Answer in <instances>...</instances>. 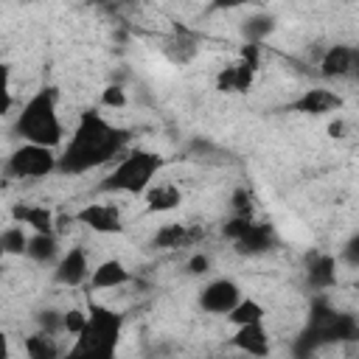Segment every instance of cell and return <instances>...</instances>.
Returning <instances> with one entry per match:
<instances>
[{
    "label": "cell",
    "mask_w": 359,
    "mask_h": 359,
    "mask_svg": "<svg viewBox=\"0 0 359 359\" xmlns=\"http://www.w3.org/2000/svg\"><path fill=\"white\" fill-rule=\"evenodd\" d=\"M126 143H129V129L109 123L95 109H87V112H81L65 151L56 157V171L59 174H87V171L101 168L109 160L121 157Z\"/></svg>",
    "instance_id": "obj_1"
},
{
    "label": "cell",
    "mask_w": 359,
    "mask_h": 359,
    "mask_svg": "<svg viewBox=\"0 0 359 359\" xmlns=\"http://www.w3.org/2000/svg\"><path fill=\"white\" fill-rule=\"evenodd\" d=\"M123 331V314L101 306V303H90L87 306V320L81 325V331L76 334L73 348L67 351L70 359H109L118 348Z\"/></svg>",
    "instance_id": "obj_2"
},
{
    "label": "cell",
    "mask_w": 359,
    "mask_h": 359,
    "mask_svg": "<svg viewBox=\"0 0 359 359\" xmlns=\"http://www.w3.org/2000/svg\"><path fill=\"white\" fill-rule=\"evenodd\" d=\"M14 135L25 143H36V146H48L56 149L62 143V121L56 112V90L53 87H42L36 90L20 109L17 121H14Z\"/></svg>",
    "instance_id": "obj_3"
},
{
    "label": "cell",
    "mask_w": 359,
    "mask_h": 359,
    "mask_svg": "<svg viewBox=\"0 0 359 359\" xmlns=\"http://www.w3.org/2000/svg\"><path fill=\"white\" fill-rule=\"evenodd\" d=\"M359 337V325L353 314L337 311L325 297H317L311 303V314H309V325L306 331L297 337V356H309L314 353L320 345H331V342H353Z\"/></svg>",
    "instance_id": "obj_4"
},
{
    "label": "cell",
    "mask_w": 359,
    "mask_h": 359,
    "mask_svg": "<svg viewBox=\"0 0 359 359\" xmlns=\"http://www.w3.org/2000/svg\"><path fill=\"white\" fill-rule=\"evenodd\" d=\"M160 168H163V157L157 151L132 149L98 182V191H104V194H132V196H140L154 182V174Z\"/></svg>",
    "instance_id": "obj_5"
},
{
    "label": "cell",
    "mask_w": 359,
    "mask_h": 359,
    "mask_svg": "<svg viewBox=\"0 0 359 359\" xmlns=\"http://www.w3.org/2000/svg\"><path fill=\"white\" fill-rule=\"evenodd\" d=\"M6 171L14 180H39V177H48L56 171V154L48 146L22 143L20 149L11 151Z\"/></svg>",
    "instance_id": "obj_6"
},
{
    "label": "cell",
    "mask_w": 359,
    "mask_h": 359,
    "mask_svg": "<svg viewBox=\"0 0 359 359\" xmlns=\"http://www.w3.org/2000/svg\"><path fill=\"white\" fill-rule=\"evenodd\" d=\"M73 219L79 224L90 227L93 233H101V236H118V233H123L121 208L112 205V202H90L81 210H76Z\"/></svg>",
    "instance_id": "obj_7"
},
{
    "label": "cell",
    "mask_w": 359,
    "mask_h": 359,
    "mask_svg": "<svg viewBox=\"0 0 359 359\" xmlns=\"http://www.w3.org/2000/svg\"><path fill=\"white\" fill-rule=\"evenodd\" d=\"M342 95L328 90V87H311V90H303L294 101H289V112H300V115H328V112H337L342 109Z\"/></svg>",
    "instance_id": "obj_8"
},
{
    "label": "cell",
    "mask_w": 359,
    "mask_h": 359,
    "mask_svg": "<svg viewBox=\"0 0 359 359\" xmlns=\"http://www.w3.org/2000/svg\"><path fill=\"white\" fill-rule=\"evenodd\" d=\"M238 300H241V289H238V283L230 280V278H216V280H210V283L202 289V294H199V306H202L208 314H227Z\"/></svg>",
    "instance_id": "obj_9"
},
{
    "label": "cell",
    "mask_w": 359,
    "mask_h": 359,
    "mask_svg": "<svg viewBox=\"0 0 359 359\" xmlns=\"http://www.w3.org/2000/svg\"><path fill=\"white\" fill-rule=\"evenodd\" d=\"M87 275H90V261H87L84 247H70L53 269V280L59 286H81L87 280Z\"/></svg>",
    "instance_id": "obj_10"
},
{
    "label": "cell",
    "mask_w": 359,
    "mask_h": 359,
    "mask_svg": "<svg viewBox=\"0 0 359 359\" xmlns=\"http://www.w3.org/2000/svg\"><path fill=\"white\" fill-rule=\"evenodd\" d=\"M359 53L351 45H331L320 59V76L323 79H348L356 73Z\"/></svg>",
    "instance_id": "obj_11"
},
{
    "label": "cell",
    "mask_w": 359,
    "mask_h": 359,
    "mask_svg": "<svg viewBox=\"0 0 359 359\" xmlns=\"http://www.w3.org/2000/svg\"><path fill=\"white\" fill-rule=\"evenodd\" d=\"M230 345L244 351V353H252V356H266L269 353V334L264 328V320L236 325V334L230 337Z\"/></svg>",
    "instance_id": "obj_12"
},
{
    "label": "cell",
    "mask_w": 359,
    "mask_h": 359,
    "mask_svg": "<svg viewBox=\"0 0 359 359\" xmlns=\"http://www.w3.org/2000/svg\"><path fill=\"white\" fill-rule=\"evenodd\" d=\"M11 219L22 227H31L34 233H56V216L45 205H31V202H17L11 205Z\"/></svg>",
    "instance_id": "obj_13"
},
{
    "label": "cell",
    "mask_w": 359,
    "mask_h": 359,
    "mask_svg": "<svg viewBox=\"0 0 359 359\" xmlns=\"http://www.w3.org/2000/svg\"><path fill=\"white\" fill-rule=\"evenodd\" d=\"M275 244V230L264 222H250V227L233 241L238 255H264Z\"/></svg>",
    "instance_id": "obj_14"
},
{
    "label": "cell",
    "mask_w": 359,
    "mask_h": 359,
    "mask_svg": "<svg viewBox=\"0 0 359 359\" xmlns=\"http://www.w3.org/2000/svg\"><path fill=\"white\" fill-rule=\"evenodd\" d=\"M306 283L314 292L331 289L337 283V258L328 252H311L306 264Z\"/></svg>",
    "instance_id": "obj_15"
},
{
    "label": "cell",
    "mask_w": 359,
    "mask_h": 359,
    "mask_svg": "<svg viewBox=\"0 0 359 359\" xmlns=\"http://www.w3.org/2000/svg\"><path fill=\"white\" fill-rule=\"evenodd\" d=\"M199 238H202V230H199V227H188V224L171 222V224H163V227L154 233L151 244H154L157 250H180V247H188V244H194V241H199Z\"/></svg>",
    "instance_id": "obj_16"
},
{
    "label": "cell",
    "mask_w": 359,
    "mask_h": 359,
    "mask_svg": "<svg viewBox=\"0 0 359 359\" xmlns=\"http://www.w3.org/2000/svg\"><path fill=\"white\" fill-rule=\"evenodd\" d=\"M129 280H132V272L126 269V264H121L118 258H107L93 269L90 289H118V286H126Z\"/></svg>",
    "instance_id": "obj_17"
},
{
    "label": "cell",
    "mask_w": 359,
    "mask_h": 359,
    "mask_svg": "<svg viewBox=\"0 0 359 359\" xmlns=\"http://www.w3.org/2000/svg\"><path fill=\"white\" fill-rule=\"evenodd\" d=\"M143 194H146V210L149 213H168V210L180 208V202H182V191L174 182L149 185Z\"/></svg>",
    "instance_id": "obj_18"
},
{
    "label": "cell",
    "mask_w": 359,
    "mask_h": 359,
    "mask_svg": "<svg viewBox=\"0 0 359 359\" xmlns=\"http://www.w3.org/2000/svg\"><path fill=\"white\" fill-rule=\"evenodd\" d=\"M25 255L31 261H36V264H50L59 255V238H56V233H34V236H28Z\"/></svg>",
    "instance_id": "obj_19"
},
{
    "label": "cell",
    "mask_w": 359,
    "mask_h": 359,
    "mask_svg": "<svg viewBox=\"0 0 359 359\" xmlns=\"http://www.w3.org/2000/svg\"><path fill=\"white\" fill-rule=\"evenodd\" d=\"M22 348H25V353L31 359H56L62 353L56 337L53 334H45V331H36V334L25 337V345Z\"/></svg>",
    "instance_id": "obj_20"
},
{
    "label": "cell",
    "mask_w": 359,
    "mask_h": 359,
    "mask_svg": "<svg viewBox=\"0 0 359 359\" xmlns=\"http://www.w3.org/2000/svg\"><path fill=\"white\" fill-rule=\"evenodd\" d=\"M25 244H28V233L22 230V224H11L0 233V261L3 255H25Z\"/></svg>",
    "instance_id": "obj_21"
},
{
    "label": "cell",
    "mask_w": 359,
    "mask_h": 359,
    "mask_svg": "<svg viewBox=\"0 0 359 359\" xmlns=\"http://www.w3.org/2000/svg\"><path fill=\"white\" fill-rule=\"evenodd\" d=\"M264 306L258 303V300H252V297H241L230 311H227V320L233 323V325H244V323H255V320H264Z\"/></svg>",
    "instance_id": "obj_22"
},
{
    "label": "cell",
    "mask_w": 359,
    "mask_h": 359,
    "mask_svg": "<svg viewBox=\"0 0 359 359\" xmlns=\"http://www.w3.org/2000/svg\"><path fill=\"white\" fill-rule=\"evenodd\" d=\"M272 31H275V17L272 14H252L250 20H244L247 42H264Z\"/></svg>",
    "instance_id": "obj_23"
},
{
    "label": "cell",
    "mask_w": 359,
    "mask_h": 359,
    "mask_svg": "<svg viewBox=\"0 0 359 359\" xmlns=\"http://www.w3.org/2000/svg\"><path fill=\"white\" fill-rule=\"evenodd\" d=\"M168 53H171V59H174V62H180V65H182V62L194 59V53H196V45H194L188 36H182V34H180V36H177V39L168 45Z\"/></svg>",
    "instance_id": "obj_24"
},
{
    "label": "cell",
    "mask_w": 359,
    "mask_h": 359,
    "mask_svg": "<svg viewBox=\"0 0 359 359\" xmlns=\"http://www.w3.org/2000/svg\"><path fill=\"white\" fill-rule=\"evenodd\" d=\"M230 210L233 216H252V194L247 188H236L230 196Z\"/></svg>",
    "instance_id": "obj_25"
},
{
    "label": "cell",
    "mask_w": 359,
    "mask_h": 359,
    "mask_svg": "<svg viewBox=\"0 0 359 359\" xmlns=\"http://www.w3.org/2000/svg\"><path fill=\"white\" fill-rule=\"evenodd\" d=\"M36 325H39V331H45V334H62V311H56V309H45V311H39L36 314Z\"/></svg>",
    "instance_id": "obj_26"
},
{
    "label": "cell",
    "mask_w": 359,
    "mask_h": 359,
    "mask_svg": "<svg viewBox=\"0 0 359 359\" xmlns=\"http://www.w3.org/2000/svg\"><path fill=\"white\" fill-rule=\"evenodd\" d=\"M11 104H14V98H11V70H8V65L0 62V118L11 109Z\"/></svg>",
    "instance_id": "obj_27"
},
{
    "label": "cell",
    "mask_w": 359,
    "mask_h": 359,
    "mask_svg": "<svg viewBox=\"0 0 359 359\" xmlns=\"http://www.w3.org/2000/svg\"><path fill=\"white\" fill-rule=\"evenodd\" d=\"M84 320H87V311H81V309H70V311H62V331L76 337V334L81 331Z\"/></svg>",
    "instance_id": "obj_28"
},
{
    "label": "cell",
    "mask_w": 359,
    "mask_h": 359,
    "mask_svg": "<svg viewBox=\"0 0 359 359\" xmlns=\"http://www.w3.org/2000/svg\"><path fill=\"white\" fill-rule=\"evenodd\" d=\"M101 104H104V107H112V109L126 107V93H123V87H118V84L104 87V93H101Z\"/></svg>",
    "instance_id": "obj_29"
},
{
    "label": "cell",
    "mask_w": 359,
    "mask_h": 359,
    "mask_svg": "<svg viewBox=\"0 0 359 359\" xmlns=\"http://www.w3.org/2000/svg\"><path fill=\"white\" fill-rule=\"evenodd\" d=\"M250 222H252V216H230L227 224H224V236H227L230 241H236V238L250 227Z\"/></svg>",
    "instance_id": "obj_30"
},
{
    "label": "cell",
    "mask_w": 359,
    "mask_h": 359,
    "mask_svg": "<svg viewBox=\"0 0 359 359\" xmlns=\"http://www.w3.org/2000/svg\"><path fill=\"white\" fill-rule=\"evenodd\" d=\"M216 90H219V93H236V70H233V65H227L224 70H219V76H216Z\"/></svg>",
    "instance_id": "obj_31"
},
{
    "label": "cell",
    "mask_w": 359,
    "mask_h": 359,
    "mask_svg": "<svg viewBox=\"0 0 359 359\" xmlns=\"http://www.w3.org/2000/svg\"><path fill=\"white\" fill-rule=\"evenodd\" d=\"M185 269H188V275H205L210 269V255H205V252L191 255L188 264H185Z\"/></svg>",
    "instance_id": "obj_32"
},
{
    "label": "cell",
    "mask_w": 359,
    "mask_h": 359,
    "mask_svg": "<svg viewBox=\"0 0 359 359\" xmlns=\"http://www.w3.org/2000/svg\"><path fill=\"white\" fill-rule=\"evenodd\" d=\"M241 59L250 65V67H261V42H244L241 48Z\"/></svg>",
    "instance_id": "obj_33"
},
{
    "label": "cell",
    "mask_w": 359,
    "mask_h": 359,
    "mask_svg": "<svg viewBox=\"0 0 359 359\" xmlns=\"http://www.w3.org/2000/svg\"><path fill=\"white\" fill-rule=\"evenodd\" d=\"M356 250H359V238L353 236V238L345 244V258H348V264H351V266H356V264H359V255H356Z\"/></svg>",
    "instance_id": "obj_34"
},
{
    "label": "cell",
    "mask_w": 359,
    "mask_h": 359,
    "mask_svg": "<svg viewBox=\"0 0 359 359\" xmlns=\"http://www.w3.org/2000/svg\"><path fill=\"white\" fill-rule=\"evenodd\" d=\"M244 3H247V0H210L213 8H224V11H227V8H238V6H244Z\"/></svg>",
    "instance_id": "obj_35"
},
{
    "label": "cell",
    "mask_w": 359,
    "mask_h": 359,
    "mask_svg": "<svg viewBox=\"0 0 359 359\" xmlns=\"http://www.w3.org/2000/svg\"><path fill=\"white\" fill-rule=\"evenodd\" d=\"M342 132H345V123L342 121H331L328 123V135L331 137H342Z\"/></svg>",
    "instance_id": "obj_36"
},
{
    "label": "cell",
    "mask_w": 359,
    "mask_h": 359,
    "mask_svg": "<svg viewBox=\"0 0 359 359\" xmlns=\"http://www.w3.org/2000/svg\"><path fill=\"white\" fill-rule=\"evenodd\" d=\"M8 356V337H6V331L0 328V359H6Z\"/></svg>",
    "instance_id": "obj_37"
},
{
    "label": "cell",
    "mask_w": 359,
    "mask_h": 359,
    "mask_svg": "<svg viewBox=\"0 0 359 359\" xmlns=\"http://www.w3.org/2000/svg\"><path fill=\"white\" fill-rule=\"evenodd\" d=\"M93 6H115V3H121V0H90Z\"/></svg>",
    "instance_id": "obj_38"
},
{
    "label": "cell",
    "mask_w": 359,
    "mask_h": 359,
    "mask_svg": "<svg viewBox=\"0 0 359 359\" xmlns=\"http://www.w3.org/2000/svg\"><path fill=\"white\" fill-rule=\"evenodd\" d=\"M0 272H3V266H0Z\"/></svg>",
    "instance_id": "obj_39"
}]
</instances>
